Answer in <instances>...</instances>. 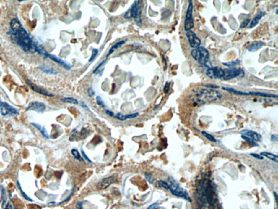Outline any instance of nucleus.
Masks as SVG:
<instances>
[{
    "label": "nucleus",
    "instance_id": "9b49d317",
    "mask_svg": "<svg viewBox=\"0 0 278 209\" xmlns=\"http://www.w3.org/2000/svg\"><path fill=\"white\" fill-rule=\"evenodd\" d=\"M116 180V177L115 176H110V177H105L104 179H102L99 184L98 185V188L99 189H105L108 188L110 185H111L113 183H115V181Z\"/></svg>",
    "mask_w": 278,
    "mask_h": 209
},
{
    "label": "nucleus",
    "instance_id": "f3484780",
    "mask_svg": "<svg viewBox=\"0 0 278 209\" xmlns=\"http://www.w3.org/2000/svg\"><path fill=\"white\" fill-rule=\"evenodd\" d=\"M265 15V12H264V11H261V12H259L258 13V15L253 17V19L252 20V22H251V23H249V28H253V27H255L257 24H259V21L261 20V18L263 16Z\"/></svg>",
    "mask_w": 278,
    "mask_h": 209
},
{
    "label": "nucleus",
    "instance_id": "f03ea898",
    "mask_svg": "<svg viewBox=\"0 0 278 209\" xmlns=\"http://www.w3.org/2000/svg\"><path fill=\"white\" fill-rule=\"evenodd\" d=\"M195 95L196 98L193 100H196V104H203L207 100H218L222 98V95L218 92L212 89H199Z\"/></svg>",
    "mask_w": 278,
    "mask_h": 209
},
{
    "label": "nucleus",
    "instance_id": "0eeeda50",
    "mask_svg": "<svg viewBox=\"0 0 278 209\" xmlns=\"http://www.w3.org/2000/svg\"><path fill=\"white\" fill-rule=\"evenodd\" d=\"M0 112L1 114L4 117H10V116H15L19 113V111L9 104L6 102H3L0 100Z\"/></svg>",
    "mask_w": 278,
    "mask_h": 209
},
{
    "label": "nucleus",
    "instance_id": "79ce46f5",
    "mask_svg": "<svg viewBox=\"0 0 278 209\" xmlns=\"http://www.w3.org/2000/svg\"><path fill=\"white\" fill-rule=\"evenodd\" d=\"M88 95H89V96H93V95H94V91L92 90V88H89V89H88Z\"/></svg>",
    "mask_w": 278,
    "mask_h": 209
},
{
    "label": "nucleus",
    "instance_id": "423d86ee",
    "mask_svg": "<svg viewBox=\"0 0 278 209\" xmlns=\"http://www.w3.org/2000/svg\"><path fill=\"white\" fill-rule=\"evenodd\" d=\"M193 2L189 1V4H188V10H187V14H186V19H185V22H184V29L186 32L191 31L192 28L194 27V20H193Z\"/></svg>",
    "mask_w": 278,
    "mask_h": 209
},
{
    "label": "nucleus",
    "instance_id": "4c0bfd02",
    "mask_svg": "<svg viewBox=\"0 0 278 209\" xmlns=\"http://www.w3.org/2000/svg\"><path fill=\"white\" fill-rule=\"evenodd\" d=\"M105 61H106V60H105V61H103V62H101V63H100V64L98 65V67H97V68H96V69H95V70H93V73H94V74H96V73H97V71H98V70H99V68H100V67H101L102 65H104V64H105Z\"/></svg>",
    "mask_w": 278,
    "mask_h": 209
},
{
    "label": "nucleus",
    "instance_id": "2eb2a0df",
    "mask_svg": "<svg viewBox=\"0 0 278 209\" xmlns=\"http://www.w3.org/2000/svg\"><path fill=\"white\" fill-rule=\"evenodd\" d=\"M138 116H139V113H133V114H128V115H123L122 113H117L116 115H115V118L120 121H125L127 119H129V118H134Z\"/></svg>",
    "mask_w": 278,
    "mask_h": 209
},
{
    "label": "nucleus",
    "instance_id": "c03bdc74",
    "mask_svg": "<svg viewBox=\"0 0 278 209\" xmlns=\"http://www.w3.org/2000/svg\"><path fill=\"white\" fill-rule=\"evenodd\" d=\"M4 209H13V208H12V205H11V203H10V202H9L8 204H7V206L5 207V208H4Z\"/></svg>",
    "mask_w": 278,
    "mask_h": 209
},
{
    "label": "nucleus",
    "instance_id": "c9c22d12",
    "mask_svg": "<svg viewBox=\"0 0 278 209\" xmlns=\"http://www.w3.org/2000/svg\"><path fill=\"white\" fill-rule=\"evenodd\" d=\"M169 90H170V82H166V84H165L164 89V94H168V93H169Z\"/></svg>",
    "mask_w": 278,
    "mask_h": 209
},
{
    "label": "nucleus",
    "instance_id": "ea45409f",
    "mask_svg": "<svg viewBox=\"0 0 278 209\" xmlns=\"http://www.w3.org/2000/svg\"><path fill=\"white\" fill-rule=\"evenodd\" d=\"M82 156H83V157L85 158V160H87L88 161V162H90V163H92V161H91L90 159H89V158H88V157L87 156V154L85 153V152H84L83 150H82Z\"/></svg>",
    "mask_w": 278,
    "mask_h": 209
},
{
    "label": "nucleus",
    "instance_id": "f8f14e48",
    "mask_svg": "<svg viewBox=\"0 0 278 209\" xmlns=\"http://www.w3.org/2000/svg\"><path fill=\"white\" fill-rule=\"evenodd\" d=\"M44 57H48V58H50V59L53 60L54 62H56V63L59 64L60 65H62L63 67H64V68H65V69H67V70H70V69H71V65H69V64H68V63L64 62V61L63 59H61V58L57 57H56L55 55H51V54H49V53H47V52H46V53L45 54V56H44Z\"/></svg>",
    "mask_w": 278,
    "mask_h": 209
},
{
    "label": "nucleus",
    "instance_id": "20e7f679",
    "mask_svg": "<svg viewBox=\"0 0 278 209\" xmlns=\"http://www.w3.org/2000/svg\"><path fill=\"white\" fill-rule=\"evenodd\" d=\"M140 1H135L131 8L124 14V17L126 19L133 18L135 22L139 25L141 24V7H140Z\"/></svg>",
    "mask_w": 278,
    "mask_h": 209
},
{
    "label": "nucleus",
    "instance_id": "a878e982",
    "mask_svg": "<svg viewBox=\"0 0 278 209\" xmlns=\"http://www.w3.org/2000/svg\"><path fill=\"white\" fill-rule=\"evenodd\" d=\"M71 153L73 154V156H74L75 160H79V161L84 160H83V158L82 157V155L80 154V153H79L76 149H72V150H71Z\"/></svg>",
    "mask_w": 278,
    "mask_h": 209
},
{
    "label": "nucleus",
    "instance_id": "7c9ffc66",
    "mask_svg": "<svg viewBox=\"0 0 278 209\" xmlns=\"http://www.w3.org/2000/svg\"><path fill=\"white\" fill-rule=\"evenodd\" d=\"M158 184H159V186H160L161 188L165 189H167V190H170V184H167L166 182H164V181H159Z\"/></svg>",
    "mask_w": 278,
    "mask_h": 209
},
{
    "label": "nucleus",
    "instance_id": "49530a36",
    "mask_svg": "<svg viewBox=\"0 0 278 209\" xmlns=\"http://www.w3.org/2000/svg\"><path fill=\"white\" fill-rule=\"evenodd\" d=\"M274 195H275V198H276V202H277V203H278L277 193V192H274Z\"/></svg>",
    "mask_w": 278,
    "mask_h": 209
},
{
    "label": "nucleus",
    "instance_id": "de8ad7c7",
    "mask_svg": "<svg viewBox=\"0 0 278 209\" xmlns=\"http://www.w3.org/2000/svg\"><path fill=\"white\" fill-rule=\"evenodd\" d=\"M276 209H277V208H276Z\"/></svg>",
    "mask_w": 278,
    "mask_h": 209
},
{
    "label": "nucleus",
    "instance_id": "dca6fc26",
    "mask_svg": "<svg viewBox=\"0 0 278 209\" xmlns=\"http://www.w3.org/2000/svg\"><path fill=\"white\" fill-rule=\"evenodd\" d=\"M213 71V75H214V78L216 79H223V76H224V70H222L219 67H212Z\"/></svg>",
    "mask_w": 278,
    "mask_h": 209
},
{
    "label": "nucleus",
    "instance_id": "f704fd0d",
    "mask_svg": "<svg viewBox=\"0 0 278 209\" xmlns=\"http://www.w3.org/2000/svg\"><path fill=\"white\" fill-rule=\"evenodd\" d=\"M249 22H250V19H246L245 21L240 25V28H246L247 25L249 24Z\"/></svg>",
    "mask_w": 278,
    "mask_h": 209
},
{
    "label": "nucleus",
    "instance_id": "a19ab883",
    "mask_svg": "<svg viewBox=\"0 0 278 209\" xmlns=\"http://www.w3.org/2000/svg\"><path fill=\"white\" fill-rule=\"evenodd\" d=\"M206 88H211V89H218L219 87L217 86V85H211V84H207V85H204Z\"/></svg>",
    "mask_w": 278,
    "mask_h": 209
},
{
    "label": "nucleus",
    "instance_id": "4468645a",
    "mask_svg": "<svg viewBox=\"0 0 278 209\" xmlns=\"http://www.w3.org/2000/svg\"><path fill=\"white\" fill-rule=\"evenodd\" d=\"M27 83L29 85V87L33 89V91H35V92H37V93H39V94H43V95H47V96H53L52 94H49V93H48V92H46L45 90H44V89L39 88V86L34 85L33 83L30 82V81H27Z\"/></svg>",
    "mask_w": 278,
    "mask_h": 209
},
{
    "label": "nucleus",
    "instance_id": "aec40b11",
    "mask_svg": "<svg viewBox=\"0 0 278 209\" xmlns=\"http://www.w3.org/2000/svg\"><path fill=\"white\" fill-rule=\"evenodd\" d=\"M40 69L43 72L47 73V74H50V75H57V72L55 70H53L51 67L47 66V65H41V66H40Z\"/></svg>",
    "mask_w": 278,
    "mask_h": 209
},
{
    "label": "nucleus",
    "instance_id": "412c9836",
    "mask_svg": "<svg viewBox=\"0 0 278 209\" xmlns=\"http://www.w3.org/2000/svg\"><path fill=\"white\" fill-rule=\"evenodd\" d=\"M126 42V40H122V41H119V42H117L116 44H115L114 46L111 47V48L110 49V51H109V52H108V54H107V57H109L110 54H112L113 52H114L115 50H116V49L120 48L122 46H123V44Z\"/></svg>",
    "mask_w": 278,
    "mask_h": 209
},
{
    "label": "nucleus",
    "instance_id": "a211bd4d",
    "mask_svg": "<svg viewBox=\"0 0 278 209\" xmlns=\"http://www.w3.org/2000/svg\"><path fill=\"white\" fill-rule=\"evenodd\" d=\"M264 43L261 41H255L253 44H251L250 46H247V50L249 52H256L259 48H261L262 46H264Z\"/></svg>",
    "mask_w": 278,
    "mask_h": 209
},
{
    "label": "nucleus",
    "instance_id": "37998d69",
    "mask_svg": "<svg viewBox=\"0 0 278 209\" xmlns=\"http://www.w3.org/2000/svg\"><path fill=\"white\" fill-rule=\"evenodd\" d=\"M270 140H271L272 142H274V141H275V142H277V136L272 135V136H270Z\"/></svg>",
    "mask_w": 278,
    "mask_h": 209
},
{
    "label": "nucleus",
    "instance_id": "7ed1b4c3",
    "mask_svg": "<svg viewBox=\"0 0 278 209\" xmlns=\"http://www.w3.org/2000/svg\"><path fill=\"white\" fill-rule=\"evenodd\" d=\"M191 55L197 62H199L201 65L206 67L207 69L211 68L209 65H207V63L209 61L210 54H209V52L205 48L199 46V47L193 49L191 51Z\"/></svg>",
    "mask_w": 278,
    "mask_h": 209
},
{
    "label": "nucleus",
    "instance_id": "9d476101",
    "mask_svg": "<svg viewBox=\"0 0 278 209\" xmlns=\"http://www.w3.org/2000/svg\"><path fill=\"white\" fill-rule=\"evenodd\" d=\"M45 110H46L45 104L39 101H34V102L30 103L27 108V111H34L39 113H43Z\"/></svg>",
    "mask_w": 278,
    "mask_h": 209
},
{
    "label": "nucleus",
    "instance_id": "f257e3e1",
    "mask_svg": "<svg viewBox=\"0 0 278 209\" xmlns=\"http://www.w3.org/2000/svg\"><path fill=\"white\" fill-rule=\"evenodd\" d=\"M10 39L27 53H34L38 50V45L30 37L28 33L22 26L17 18L10 22V31L9 32Z\"/></svg>",
    "mask_w": 278,
    "mask_h": 209
},
{
    "label": "nucleus",
    "instance_id": "a18cd8bd",
    "mask_svg": "<svg viewBox=\"0 0 278 209\" xmlns=\"http://www.w3.org/2000/svg\"><path fill=\"white\" fill-rule=\"evenodd\" d=\"M106 113L108 115H110V116H111V117H114V114L111 112L110 111H109V110H106Z\"/></svg>",
    "mask_w": 278,
    "mask_h": 209
},
{
    "label": "nucleus",
    "instance_id": "1a4fd4ad",
    "mask_svg": "<svg viewBox=\"0 0 278 209\" xmlns=\"http://www.w3.org/2000/svg\"><path fill=\"white\" fill-rule=\"evenodd\" d=\"M187 35V38H188V42H189V45L194 47V48H197V47H199L200 45H201V40H199V38L197 36V34L193 31H188L186 33Z\"/></svg>",
    "mask_w": 278,
    "mask_h": 209
},
{
    "label": "nucleus",
    "instance_id": "72a5a7b5",
    "mask_svg": "<svg viewBox=\"0 0 278 209\" xmlns=\"http://www.w3.org/2000/svg\"><path fill=\"white\" fill-rule=\"evenodd\" d=\"M206 75H207V76H209L210 78H214L212 69V68H209V69H207V70H206Z\"/></svg>",
    "mask_w": 278,
    "mask_h": 209
},
{
    "label": "nucleus",
    "instance_id": "6e6552de",
    "mask_svg": "<svg viewBox=\"0 0 278 209\" xmlns=\"http://www.w3.org/2000/svg\"><path fill=\"white\" fill-rule=\"evenodd\" d=\"M239 76H244V71L240 69H236V68H230L227 70H224V76L223 79L225 80H230V79H234Z\"/></svg>",
    "mask_w": 278,
    "mask_h": 209
},
{
    "label": "nucleus",
    "instance_id": "c85d7f7f",
    "mask_svg": "<svg viewBox=\"0 0 278 209\" xmlns=\"http://www.w3.org/2000/svg\"><path fill=\"white\" fill-rule=\"evenodd\" d=\"M241 137H242V138H243V139H244L245 141H246L247 142H249L250 144L254 145V146H256V145H257V143H256V141H254L253 138L246 136H243V135L241 136Z\"/></svg>",
    "mask_w": 278,
    "mask_h": 209
},
{
    "label": "nucleus",
    "instance_id": "2f4dec72",
    "mask_svg": "<svg viewBox=\"0 0 278 209\" xmlns=\"http://www.w3.org/2000/svg\"><path fill=\"white\" fill-rule=\"evenodd\" d=\"M98 53V49H93V50H92V56H91L90 59H89V62H90V63H91V62H92V61H93V60L95 59V57H97Z\"/></svg>",
    "mask_w": 278,
    "mask_h": 209
},
{
    "label": "nucleus",
    "instance_id": "c756f323",
    "mask_svg": "<svg viewBox=\"0 0 278 209\" xmlns=\"http://www.w3.org/2000/svg\"><path fill=\"white\" fill-rule=\"evenodd\" d=\"M17 186H18V188H19V189H20L21 193H22V196L24 197L26 200H27V201H33V200H32L31 198H29V197H28V196H27V195L24 192H23V190H22V187H21V185H20V183H19V182H17Z\"/></svg>",
    "mask_w": 278,
    "mask_h": 209
},
{
    "label": "nucleus",
    "instance_id": "393cba45",
    "mask_svg": "<svg viewBox=\"0 0 278 209\" xmlns=\"http://www.w3.org/2000/svg\"><path fill=\"white\" fill-rule=\"evenodd\" d=\"M222 89H223V90H226V91H228V92H230V93H234V94H239V95H248V93L240 92V91H237V90H235V89H229V88H222Z\"/></svg>",
    "mask_w": 278,
    "mask_h": 209
},
{
    "label": "nucleus",
    "instance_id": "473e14b6",
    "mask_svg": "<svg viewBox=\"0 0 278 209\" xmlns=\"http://www.w3.org/2000/svg\"><path fill=\"white\" fill-rule=\"evenodd\" d=\"M96 102H97V104H98L99 106H101V107H105V104L103 102V100H102V99H101V97L100 96H97V98H96Z\"/></svg>",
    "mask_w": 278,
    "mask_h": 209
},
{
    "label": "nucleus",
    "instance_id": "58836bf2",
    "mask_svg": "<svg viewBox=\"0 0 278 209\" xmlns=\"http://www.w3.org/2000/svg\"><path fill=\"white\" fill-rule=\"evenodd\" d=\"M158 205H159V204H158L157 202H156V203H153V204H152V205H151L150 207H148L147 209H155L156 208H157V207H158Z\"/></svg>",
    "mask_w": 278,
    "mask_h": 209
},
{
    "label": "nucleus",
    "instance_id": "6ab92c4d",
    "mask_svg": "<svg viewBox=\"0 0 278 209\" xmlns=\"http://www.w3.org/2000/svg\"><path fill=\"white\" fill-rule=\"evenodd\" d=\"M248 95H256V96H263L266 97V98H275V99H277V95H276V94H266V93H259V92H250V93H248Z\"/></svg>",
    "mask_w": 278,
    "mask_h": 209
},
{
    "label": "nucleus",
    "instance_id": "b1692460",
    "mask_svg": "<svg viewBox=\"0 0 278 209\" xmlns=\"http://www.w3.org/2000/svg\"><path fill=\"white\" fill-rule=\"evenodd\" d=\"M61 101H62V102H64V103H69V104H74L79 103L74 98H63V99H61Z\"/></svg>",
    "mask_w": 278,
    "mask_h": 209
},
{
    "label": "nucleus",
    "instance_id": "cd10ccee",
    "mask_svg": "<svg viewBox=\"0 0 278 209\" xmlns=\"http://www.w3.org/2000/svg\"><path fill=\"white\" fill-rule=\"evenodd\" d=\"M239 63H240L239 60H235V61H230V62H228V63H223V65H225L227 67H230V68H234Z\"/></svg>",
    "mask_w": 278,
    "mask_h": 209
},
{
    "label": "nucleus",
    "instance_id": "bb28decb",
    "mask_svg": "<svg viewBox=\"0 0 278 209\" xmlns=\"http://www.w3.org/2000/svg\"><path fill=\"white\" fill-rule=\"evenodd\" d=\"M202 134H203V136H204L205 138H207L209 141H211V142H217V140H216V138L212 136L211 134H209V133H207V132H205V131H202Z\"/></svg>",
    "mask_w": 278,
    "mask_h": 209
},
{
    "label": "nucleus",
    "instance_id": "4be33fe9",
    "mask_svg": "<svg viewBox=\"0 0 278 209\" xmlns=\"http://www.w3.org/2000/svg\"><path fill=\"white\" fill-rule=\"evenodd\" d=\"M260 155H262L263 157H264H264H267L268 159H270V160L275 161V162H277L278 161L277 155H276V154L267 153V152H263V153H260Z\"/></svg>",
    "mask_w": 278,
    "mask_h": 209
},
{
    "label": "nucleus",
    "instance_id": "5701e85b",
    "mask_svg": "<svg viewBox=\"0 0 278 209\" xmlns=\"http://www.w3.org/2000/svg\"><path fill=\"white\" fill-rule=\"evenodd\" d=\"M32 125H33L34 127H36L37 129H39V130L41 132V134H42L44 136L46 137V138H49V136H48V133H47L46 129H45L43 126H41V125L38 124V123H32Z\"/></svg>",
    "mask_w": 278,
    "mask_h": 209
},
{
    "label": "nucleus",
    "instance_id": "ddd939ff",
    "mask_svg": "<svg viewBox=\"0 0 278 209\" xmlns=\"http://www.w3.org/2000/svg\"><path fill=\"white\" fill-rule=\"evenodd\" d=\"M240 133H241L243 136H246L253 138L254 141H256V142H260V141L262 140L261 136H260L259 134H258V133H256V132L253 131V130L244 129V130H241V131H240Z\"/></svg>",
    "mask_w": 278,
    "mask_h": 209
},
{
    "label": "nucleus",
    "instance_id": "39448f33",
    "mask_svg": "<svg viewBox=\"0 0 278 209\" xmlns=\"http://www.w3.org/2000/svg\"><path fill=\"white\" fill-rule=\"evenodd\" d=\"M170 190L171 191V193L174 195H175L177 197H181V198H183V199H185V200H187L188 201H191L189 194L184 189H182L181 187H180L179 185L176 184V182L174 181L171 178H170Z\"/></svg>",
    "mask_w": 278,
    "mask_h": 209
},
{
    "label": "nucleus",
    "instance_id": "e433bc0d",
    "mask_svg": "<svg viewBox=\"0 0 278 209\" xmlns=\"http://www.w3.org/2000/svg\"><path fill=\"white\" fill-rule=\"evenodd\" d=\"M251 155L254 157V158H256V159H258V160H263L264 159V157L260 155V154H257V153H251Z\"/></svg>",
    "mask_w": 278,
    "mask_h": 209
}]
</instances>
